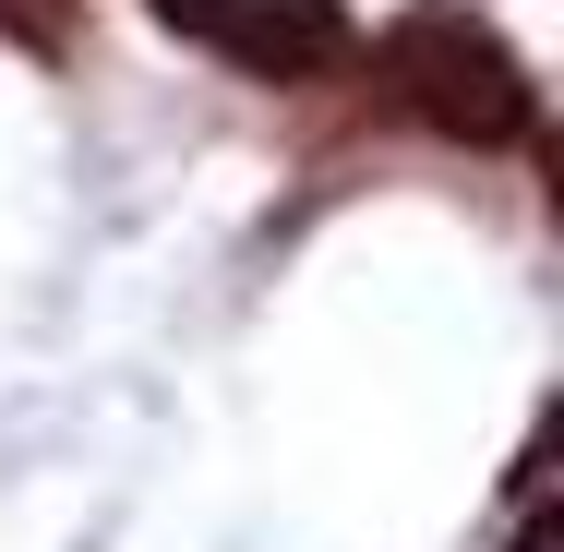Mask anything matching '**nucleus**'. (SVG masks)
<instances>
[{
  "instance_id": "f257e3e1",
  "label": "nucleus",
  "mask_w": 564,
  "mask_h": 552,
  "mask_svg": "<svg viewBox=\"0 0 564 552\" xmlns=\"http://www.w3.org/2000/svg\"><path fill=\"white\" fill-rule=\"evenodd\" d=\"M397 85H409V109L468 132V144H505V132H529V85H517V61L480 36V24H456V12H421L409 36H397V61H384Z\"/></svg>"
},
{
  "instance_id": "f03ea898",
  "label": "nucleus",
  "mask_w": 564,
  "mask_h": 552,
  "mask_svg": "<svg viewBox=\"0 0 564 552\" xmlns=\"http://www.w3.org/2000/svg\"><path fill=\"white\" fill-rule=\"evenodd\" d=\"M181 36H205V48H228L240 73H325V61H348V12L337 0H156Z\"/></svg>"
}]
</instances>
